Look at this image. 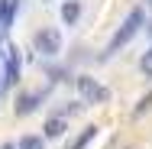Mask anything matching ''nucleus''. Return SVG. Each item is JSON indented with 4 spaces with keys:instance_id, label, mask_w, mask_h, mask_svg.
Here are the masks:
<instances>
[{
    "instance_id": "obj_8",
    "label": "nucleus",
    "mask_w": 152,
    "mask_h": 149,
    "mask_svg": "<svg viewBox=\"0 0 152 149\" xmlns=\"http://www.w3.org/2000/svg\"><path fill=\"white\" fill-rule=\"evenodd\" d=\"M58 13H61V23H65V26H75L78 16H81V0H65Z\"/></svg>"
},
{
    "instance_id": "obj_3",
    "label": "nucleus",
    "mask_w": 152,
    "mask_h": 149,
    "mask_svg": "<svg viewBox=\"0 0 152 149\" xmlns=\"http://www.w3.org/2000/svg\"><path fill=\"white\" fill-rule=\"evenodd\" d=\"M75 88H78V94H81L84 104H107L110 101V91L104 88L100 81H94L91 75H78L75 78Z\"/></svg>"
},
{
    "instance_id": "obj_13",
    "label": "nucleus",
    "mask_w": 152,
    "mask_h": 149,
    "mask_svg": "<svg viewBox=\"0 0 152 149\" xmlns=\"http://www.w3.org/2000/svg\"><path fill=\"white\" fill-rule=\"evenodd\" d=\"M0 149H16V146H13V143H3V146H0Z\"/></svg>"
},
{
    "instance_id": "obj_2",
    "label": "nucleus",
    "mask_w": 152,
    "mask_h": 149,
    "mask_svg": "<svg viewBox=\"0 0 152 149\" xmlns=\"http://www.w3.org/2000/svg\"><path fill=\"white\" fill-rule=\"evenodd\" d=\"M0 55H3V65H0V75H3V91L13 88L20 81V68H23V59H20V49L13 42H0Z\"/></svg>"
},
{
    "instance_id": "obj_10",
    "label": "nucleus",
    "mask_w": 152,
    "mask_h": 149,
    "mask_svg": "<svg viewBox=\"0 0 152 149\" xmlns=\"http://www.w3.org/2000/svg\"><path fill=\"white\" fill-rule=\"evenodd\" d=\"M94 136H97V126H88V130H84V133H81V136H78V139H75L68 149H84V146L94 139Z\"/></svg>"
},
{
    "instance_id": "obj_5",
    "label": "nucleus",
    "mask_w": 152,
    "mask_h": 149,
    "mask_svg": "<svg viewBox=\"0 0 152 149\" xmlns=\"http://www.w3.org/2000/svg\"><path fill=\"white\" fill-rule=\"evenodd\" d=\"M39 104H42V94H39V91H26V94H20V101H16V117L32 114Z\"/></svg>"
},
{
    "instance_id": "obj_1",
    "label": "nucleus",
    "mask_w": 152,
    "mask_h": 149,
    "mask_svg": "<svg viewBox=\"0 0 152 149\" xmlns=\"http://www.w3.org/2000/svg\"><path fill=\"white\" fill-rule=\"evenodd\" d=\"M142 20H146V13H142V7H136V10H129V16L120 23V29L113 32V39L107 42V49H104V59H110V55H117L123 46L139 32V26H142Z\"/></svg>"
},
{
    "instance_id": "obj_9",
    "label": "nucleus",
    "mask_w": 152,
    "mask_h": 149,
    "mask_svg": "<svg viewBox=\"0 0 152 149\" xmlns=\"http://www.w3.org/2000/svg\"><path fill=\"white\" fill-rule=\"evenodd\" d=\"M16 149H45V139H42V136H32V133H26V136L16 143Z\"/></svg>"
},
{
    "instance_id": "obj_11",
    "label": "nucleus",
    "mask_w": 152,
    "mask_h": 149,
    "mask_svg": "<svg viewBox=\"0 0 152 149\" xmlns=\"http://www.w3.org/2000/svg\"><path fill=\"white\" fill-rule=\"evenodd\" d=\"M139 71H142L146 78H152V49L142 55V59H139Z\"/></svg>"
},
{
    "instance_id": "obj_4",
    "label": "nucleus",
    "mask_w": 152,
    "mask_h": 149,
    "mask_svg": "<svg viewBox=\"0 0 152 149\" xmlns=\"http://www.w3.org/2000/svg\"><path fill=\"white\" fill-rule=\"evenodd\" d=\"M32 46H36V52L42 55V59H55L61 52V32L55 26H45V29H39L32 36Z\"/></svg>"
},
{
    "instance_id": "obj_14",
    "label": "nucleus",
    "mask_w": 152,
    "mask_h": 149,
    "mask_svg": "<svg viewBox=\"0 0 152 149\" xmlns=\"http://www.w3.org/2000/svg\"><path fill=\"white\" fill-rule=\"evenodd\" d=\"M149 36H152V23H149Z\"/></svg>"
},
{
    "instance_id": "obj_12",
    "label": "nucleus",
    "mask_w": 152,
    "mask_h": 149,
    "mask_svg": "<svg viewBox=\"0 0 152 149\" xmlns=\"http://www.w3.org/2000/svg\"><path fill=\"white\" fill-rule=\"evenodd\" d=\"M149 107H152V91L146 94V97H142V101H139V104H136V110H133V114H136V117H142V114H146Z\"/></svg>"
},
{
    "instance_id": "obj_6",
    "label": "nucleus",
    "mask_w": 152,
    "mask_h": 149,
    "mask_svg": "<svg viewBox=\"0 0 152 149\" xmlns=\"http://www.w3.org/2000/svg\"><path fill=\"white\" fill-rule=\"evenodd\" d=\"M65 133H68V120L65 117H49L45 126H42V136L45 139H61Z\"/></svg>"
},
{
    "instance_id": "obj_7",
    "label": "nucleus",
    "mask_w": 152,
    "mask_h": 149,
    "mask_svg": "<svg viewBox=\"0 0 152 149\" xmlns=\"http://www.w3.org/2000/svg\"><path fill=\"white\" fill-rule=\"evenodd\" d=\"M16 10H20V0H0V32H7L13 26Z\"/></svg>"
}]
</instances>
